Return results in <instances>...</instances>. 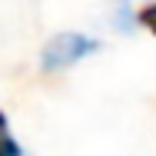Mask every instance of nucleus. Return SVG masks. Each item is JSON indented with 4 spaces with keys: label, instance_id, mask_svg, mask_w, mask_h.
Wrapping results in <instances>:
<instances>
[{
    "label": "nucleus",
    "instance_id": "nucleus-2",
    "mask_svg": "<svg viewBox=\"0 0 156 156\" xmlns=\"http://www.w3.org/2000/svg\"><path fill=\"white\" fill-rule=\"evenodd\" d=\"M0 156H23L20 143H17L13 133H10V123H7V113H3V110H0Z\"/></svg>",
    "mask_w": 156,
    "mask_h": 156
},
{
    "label": "nucleus",
    "instance_id": "nucleus-3",
    "mask_svg": "<svg viewBox=\"0 0 156 156\" xmlns=\"http://www.w3.org/2000/svg\"><path fill=\"white\" fill-rule=\"evenodd\" d=\"M133 20L143 27V30H150L156 37V0H150V3H143L136 13H133Z\"/></svg>",
    "mask_w": 156,
    "mask_h": 156
},
{
    "label": "nucleus",
    "instance_id": "nucleus-1",
    "mask_svg": "<svg viewBox=\"0 0 156 156\" xmlns=\"http://www.w3.org/2000/svg\"><path fill=\"white\" fill-rule=\"evenodd\" d=\"M100 50V40L93 37H87V33H57V37H50L47 43H43V50H40V66L47 70V73H57V70H66V66H73V63H80L83 57H90Z\"/></svg>",
    "mask_w": 156,
    "mask_h": 156
}]
</instances>
